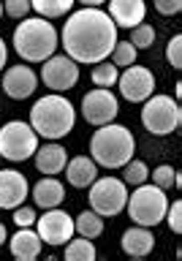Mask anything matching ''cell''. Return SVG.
Segmentation results:
<instances>
[{
    "instance_id": "19",
    "label": "cell",
    "mask_w": 182,
    "mask_h": 261,
    "mask_svg": "<svg viewBox=\"0 0 182 261\" xmlns=\"http://www.w3.org/2000/svg\"><path fill=\"white\" fill-rule=\"evenodd\" d=\"M8 248H11V256L14 258L33 261L41 253V237H38V231H33V226L16 228V234L8 237Z\"/></svg>"
},
{
    "instance_id": "14",
    "label": "cell",
    "mask_w": 182,
    "mask_h": 261,
    "mask_svg": "<svg viewBox=\"0 0 182 261\" xmlns=\"http://www.w3.org/2000/svg\"><path fill=\"white\" fill-rule=\"evenodd\" d=\"M30 193V185L24 174L14 169H3L0 171V210H14L28 199Z\"/></svg>"
},
{
    "instance_id": "16",
    "label": "cell",
    "mask_w": 182,
    "mask_h": 261,
    "mask_svg": "<svg viewBox=\"0 0 182 261\" xmlns=\"http://www.w3.org/2000/svg\"><path fill=\"white\" fill-rule=\"evenodd\" d=\"M33 158H36V169L41 171V174L55 177V174H60V171L65 169V163H68V150H65L63 144L49 142V144L41 147V150L33 152Z\"/></svg>"
},
{
    "instance_id": "21",
    "label": "cell",
    "mask_w": 182,
    "mask_h": 261,
    "mask_svg": "<svg viewBox=\"0 0 182 261\" xmlns=\"http://www.w3.org/2000/svg\"><path fill=\"white\" fill-rule=\"evenodd\" d=\"M73 231L85 240H95V237L103 234V218L93 210H82L76 218H73Z\"/></svg>"
},
{
    "instance_id": "17",
    "label": "cell",
    "mask_w": 182,
    "mask_h": 261,
    "mask_svg": "<svg viewBox=\"0 0 182 261\" xmlns=\"http://www.w3.org/2000/svg\"><path fill=\"white\" fill-rule=\"evenodd\" d=\"M98 177V163L87 155H76V158H68L65 163V179L73 188H90Z\"/></svg>"
},
{
    "instance_id": "23",
    "label": "cell",
    "mask_w": 182,
    "mask_h": 261,
    "mask_svg": "<svg viewBox=\"0 0 182 261\" xmlns=\"http://www.w3.org/2000/svg\"><path fill=\"white\" fill-rule=\"evenodd\" d=\"M76 0H30V8H36L38 16L44 19H57V16L68 14Z\"/></svg>"
},
{
    "instance_id": "33",
    "label": "cell",
    "mask_w": 182,
    "mask_h": 261,
    "mask_svg": "<svg viewBox=\"0 0 182 261\" xmlns=\"http://www.w3.org/2000/svg\"><path fill=\"white\" fill-rule=\"evenodd\" d=\"M152 6L161 16H174V14H179L182 0H152Z\"/></svg>"
},
{
    "instance_id": "24",
    "label": "cell",
    "mask_w": 182,
    "mask_h": 261,
    "mask_svg": "<svg viewBox=\"0 0 182 261\" xmlns=\"http://www.w3.org/2000/svg\"><path fill=\"white\" fill-rule=\"evenodd\" d=\"M117 76H120V68L112 60L95 63V68H93V85L95 87H114L117 85Z\"/></svg>"
},
{
    "instance_id": "4",
    "label": "cell",
    "mask_w": 182,
    "mask_h": 261,
    "mask_svg": "<svg viewBox=\"0 0 182 261\" xmlns=\"http://www.w3.org/2000/svg\"><path fill=\"white\" fill-rule=\"evenodd\" d=\"M60 33L55 30L52 22L44 16H33V19H22L14 30V52L28 63H44L46 57L55 55Z\"/></svg>"
},
{
    "instance_id": "26",
    "label": "cell",
    "mask_w": 182,
    "mask_h": 261,
    "mask_svg": "<svg viewBox=\"0 0 182 261\" xmlns=\"http://www.w3.org/2000/svg\"><path fill=\"white\" fill-rule=\"evenodd\" d=\"M122 169H125V174H122V182L125 185H142V182H147V177H150V169H147L144 161L131 158Z\"/></svg>"
},
{
    "instance_id": "31",
    "label": "cell",
    "mask_w": 182,
    "mask_h": 261,
    "mask_svg": "<svg viewBox=\"0 0 182 261\" xmlns=\"http://www.w3.org/2000/svg\"><path fill=\"white\" fill-rule=\"evenodd\" d=\"M166 60L171 68H182V36H174L166 46Z\"/></svg>"
},
{
    "instance_id": "37",
    "label": "cell",
    "mask_w": 182,
    "mask_h": 261,
    "mask_svg": "<svg viewBox=\"0 0 182 261\" xmlns=\"http://www.w3.org/2000/svg\"><path fill=\"white\" fill-rule=\"evenodd\" d=\"M174 95H177V98L182 95V82H177V85H174Z\"/></svg>"
},
{
    "instance_id": "5",
    "label": "cell",
    "mask_w": 182,
    "mask_h": 261,
    "mask_svg": "<svg viewBox=\"0 0 182 261\" xmlns=\"http://www.w3.org/2000/svg\"><path fill=\"white\" fill-rule=\"evenodd\" d=\"M128 207V215L136 226H158L163 218H166V210H169V199H166V191H161L158 185H136V191L128 196L125 201Z\"/></svg>"
},
{
    "instance_id": "13",
    "label": "cell",
    "mask_w": 182,
    "mask_h": 261,
    "mask_svg": "<svg viewBox=\"0 0 182 261\" xmlns=\"http://www.w3.org/2000/svg\"><path fill=\"white\" fill-rule=\"evenodd\" d=\"M38 87V76L30 65H11L6 73H3V93L14 101H24L36 93Z\"/></svg>"
},
{
    "instance_id": "28",
    "label": "cell",
    "mask_w": 182,
    "mask_h": 261,
    "mask_svg": "<svg viewBox=\"0 0 182 261\" xmlns=\"http://www.w3.org/2000/svg\"><path fill=\"white\" fill-rule=\"evenodd\" d=\"M174 174H177V171L171 169L169 163H163V166H158L150 177H152V185H158L161 191H169V188L174 185Z\"/></svg>"
},
{
    "instance_id": "22",
    "label": "cell",
    "mask_w": 182,
    "mask_h": 261,
    "mask_svg": "<svg viewBox=\"0 0 182 261\" xmlns=\"http://www.w3.org/2000/svg\"><path fill=\"white\" fill-rule=\"evenodd\" d=\"M63 256L65 261H93L98 256V250H95V245L85 240V237H79V240H71L65 242V250H63Z\"/></svg>"
},
{
    "instance_id": "35",
    "label": "cell",
    "mask_w": 182,
    "mask_h": 261,
    "mask_svg": "<svg viewBox=\"0 0 182 261\" xmlns=\"http://www.w3.org/2000/svg\"><path fill=\"white\" fill-rule=\"evenodd\" d=\"M79 3H82V6H87V8H101L106 0H79Z\"/></svg>"
},
{
    "instance_id": "30",
    "label": "cell",
    "mask_w": 182,
    "mask_h": 261,
    "mask_svg": "<svg viewBox=\"0 0 182 261\" xmlns=\"http://www.w3.org/2000/svg\"><path fill=\"white\" fill-rule=\"evenodd\" d=\"M36 210L33 207H14V215H11V220L16 223V228H28V226H36Z\"/></svg>"
},
{
    "instance_id": "11",
    "label": "cell",
    "mask_w": 182,
    "mask_h": 261,
    "mask_svg": "<svg viewBox=\"0 0 182 261\" xmlns=\"http://www.w3.org/2000/svg\"><path fill=\"white\" fill-rule=\"evenodd\" d=\"M117 112H120V103H117V98H114V93L109 87H95V90H90V93H85V98H82V114H85V120L95 128L106 125V122H114Z\"/></svg>"
},
{
    "instance_id": "6",
    "label": "cell",
    "mask_w": 182,
    "mask_h": 261,
    "mask_svg": "<svg viewBox=\"0 0 182 261\" xmlns=\"http://www.w3.org/2000/svg\"><path fill=\"white\" fill-rule=\"evenodd\" d=\"M182 122V112L177 98L171 95H150L142 106V125L152 136H169L174 134Z\"/></svg>"
},
{
    "instance_id": "38",
    "label": "cell",
    "mask_w": 182,
    "mask_h": 261,
    "mask_svg": "<svg viewBox=\"0 0 182 261\" xmlns=\"http://www.w3.org/2000/svg\"><path fill=\"white\" fill-rule=\"evenodd\" d=\"M0 16H3V0H0Z\"/></svg>"
},
{
    "instance_id": "7",
    "label": "cell",
    "mask_w": 182,
    "mask_h": 261,
    "mask_svg": "<svg viewBox=\"0 0 182 261\" xmlns=\"http://www.w3.org/2000/svg\"><path fill=\"white\" fill-rule=\"evenodd\" d=\"M38 150V134L30 122L11 120L0 128V158L6 161H28Z\"/></svg>"
},
{
    "instance_id": "15",
    "label": "cell",
    "mask_w": 182,
    "mask_h": 261,
    "mask_svg": "<svg viewBox=\"0 0 182 261\" xmlns=\"http://www.w3.org/2000/svg\"><path fill=\"white\" fill-rule=\"evenodd\" d=\"M144 0H109V16L117 28H136L144 22Z\"/></svg>"
},
{
    "instance_id": "36",
    "label": "cell",
    "mask_w": 182,
    "mask_h": 261,
    "mask_svg": "<svg viewBox=\"0 0 182 261\" xmlns=\"http://www.w3.org/2000/svg\"><path fill=\"white\" fill-rule=\"evenodd\" d=\"M8 242V234H6V226L0 223V248H3V245Z\"/></svg>"
},
{
    "instance_id": "34",
    "label": "cell",
    "mask_w": 182,
    "mask_h": 261,
    "mask_svg": "<svg viewBox=\"0 0 182 261\" xmlns=\"http://www.w3.org/2000/svg\"><path fill=\"white\" fill-rule=\"evenodd\" d=\"M6 60H8V49H6V41L0 38V71L6 68Z\"/></svg>"
},
{
    "instance_id": "3",
    "label": "cell",
    "mask_w": 182,
    "mask_h": 261,
    "mask_svg": "<svg viewBox=\"0 0 182 261\" xmlns=\"http://www.w3.org/2000/svg\"><path fill=\"white\" fill-rule=\"evenodd\" d=\"M136 152V139L131 128L117 125V122H106L98 125V130L90 139V158L103 169H122L134 158Z\"/></svg>"
},
{
    "instance_id": "8",
    "label": "cell",
    "mask_w": 182,
    "mask_h": 261,
    "mask_svg": "<svg viewBox=\"0 0 182 261\" xmlns=\"http://www.w3.org/2000/svg\"><path fill=\"white\" fill-rule=\"evenodd\" d=\"M90 210L98 212L101 218H114L125 210L128 201V185L117 177H95V182L90 185Z\"/></svg>"
},
{
    "instance_id": "32",
    "label": "cell",
    "mask_w": 182,
    "mask_h": 261,
    "mask_svg": "<svg viewBox=\"0 0 182 261\" xmlns=\"http://www.w3.org/2000/svg\"><path fill=\"white\" fill-rule=\"evenodd\" d=\"M163 220H169V228L174 234H179L182 231V201H174L171 207L166 210V218Z\"/></svg>"
},
{
    "instance_id": "29",
    "label": "cell",
    "mask_w": 182,
    "mask_h": 261,
    "mask_svg": "<svg viewBox=\"0 0 182 261\" xmlns=\"http://www.w3.org/2000/svg\"><path fill=\"white\" fill-rule=\"evenodd\" d=\"M30 11V0H3V14L11 19H24Z\"/></svg>"
},
{
    "instance_id": "18",
    "label": "cell",
    "mask_w": 182,
    "mask_h": 261,
    "mask_svg": "<svg viewBox=\"0 0 182 261\" xmlns=\"http://www.w3.org/2000/svg\"><path fill=\"white\" fill-rule=\"evenodd\" d=\"M122 250L128 253V256H150V253L155 250V234L150 231L147 226H134V228H125L122 231Z\"/></svg>"
},
{
    "instance_id": "27",
    "label": "cell",
    "mask_w": 182,
    "mask_h": 261,
    "mask_svg": "<svg viewBox=\"0 0 182 261\" xmlns=\"http://www.w3.org/2000/svg\"><path fill=\"white\" fill-rule=\"evenodd\" d=\"M131 44L136 49H150L155 44V28L150 22H142L136 28H131Z\"/></svg>"
},
{
    "instance_id": "20",
    "label": "cell",
    "mask_w": 182,
    "mask_h": 261,
    "mask_svg": "<svg viewBox=\"0 0 182 261\" xmlns=\"http://www.w3.org/2000/svg\"><path fill=\"white\" fill-rule=\"evenodd\" d=\"M33 201L38 204L41 210H52V207H60L63 199H65V188L60 179H55V177H44V179H38L36 185H33Z\"/></svg>"
},
{
    "instance_id": "25",
    "label": "cell",
    "mask_w": 182,
    "mask_h": 261,
    "mask_svg": "<svg viewBox=\"0 0 182 261\" xmlns=\"http://www.w3.org/2000/svg\"><path fill=\"white\" fill-rule=\"evenodd\" d=\"M136 52L139 49L131 44V41H117L114 49H112V55H109V60L117 65V68H128V65L136 63Z\"/></svg>"
},
{
    "instance_id": "12",
    "label": "cell",
    "mask_w": 182,
    "mask_h": 261,
    "mask_svg": "<svg viewBox=\"0 0 182 261\" xmlns=\"http://www.w3.org/2000/svg\"><path fill=\"white\" fill-rule=\"evenodd\" d=\"M120 95L131 103H144L147 98L155 93V76L144 65H128L125 71L117 76Z\"/></svg>"
},
{
    "instance_id": "10",
    "label": "cell",
    "mask_w": 182,
    "mask_h": 261,
    "mask_svg": "<svg viewBox=\"0 0 182 261\" xmlns=\"http://www.w3.org/2000/svg\"><path fill=\"white\" fill-rule=\"evenodd\" d=\"M36 231L41 237V242L52 245V248L65 245L73 234H76L73 231V218L65 210H60V207L44 210V215L36 218Z\"/></svg>"
},
{
    "instance_id": "1",
    "label": "cell",
    "mask_w": 182,
    "mask_h": 261,
    "mask_svg": "<svg viewBox=\"0 0 182 261\" xmlns=\"http://www.w3.org/2000/svg\"><path fill=\"white\" fill-rule=\"evenodd\" d=\"M117 44V24L101 8H79L63 24V49L73 63L95 65L112 55Z\"/></svg>"
},
{
    "instance_id": "9",
    "label": "cell",
    "mask_w": 182,
    "mask_h": 261,
    "mask_svg": "<svg viewBox=\"0 0 182 261\" xmlns=\"http://www.w3.org/2000/svg\"><path fill=\"white\" fill-rule=\"evenodd\" d=\"M41 82L52 93H65L79 82V63H73L68 55H52L41 65Z\"/></svg>"
},
{
    "instance_id": "2",
    "label": "cell",
    "mask_w": 182,
    "mask_h": 261,
    "mask_svg": "<svg viewBox=\"0 0 182 261\" xmlns=\"http://www.w3.org/2000/svg\"><path fill=\"white\" fill-rule=\"evenodd\" d=\"M30 125L38 136L49 139V142H57V139L68 136L73 125H76V109L60 93H49L33 103Z\"/></svg>"
}]
</instances>
